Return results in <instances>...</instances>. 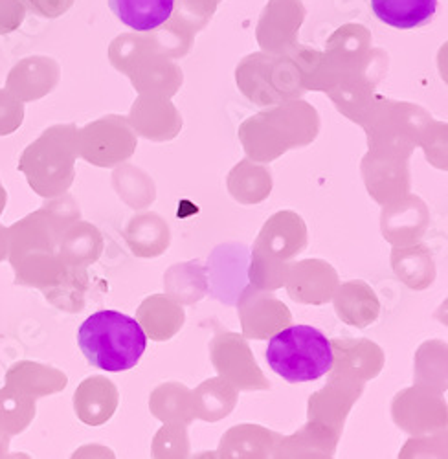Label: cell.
I'll return each mask as SVG.
<instances>
[{
    "mask_svg": "<svg viewBox=\"0 0 448 459\" xmlns=\"http://www.w3.org/2000/svg\"><path fill=\"white\" fill-rule=\"evenodd\" d=\"M188 459H220V457H219L217 452H213V450H204V452L192 454Z\"/></svg>",
    "mask_w": 448,
    "mask_h": 459,
    "instance_id": "cell-34",
    "label": "cell"
},
{
    "mask_svg": "<svg viewBox=\"0 0 448 459\" xmlns=\"http://www.w3.org/2000/svg\"><path fill=\"white\" fill-rule=\"evenodd\" d=\"M4 206H6V191H4L3 184H0V215H3Z\"/></svg>",
    "mask_w": 448,
    "mask_h": 459,
    "instance_id": "cell-37",
    "label": "cell"
},
{
    "mask_svg": "<svg viewBox=\"0 0 448 459\" xmlns=\"http://www.w3.org/2000/svg\"><path fill=\"white\" fill-rule=\"evenodd\" d=\"M8 248H10V234L4 224H0V263L8 261Z\"/></svg>",
    "mask_w": 448,
    "mask_h": 459,
    "instance_id": "cell-33",
    "label": "cell"
},
{
    "mask_svg": "<svg viewBox=\"0 0 448 459\" xmlns=\"http://www.w3.org/2000/svg\"><path fill=\"white\" fill-rule=\"evenodd\" d=\"M331 301L339 318L355 329H366L375 324L383 309L377 292L362 280L339 283Z\"/></svg>",
    "mask_w": 448,
    "mask_h": 459,
    "instance_id": "cell-13",
    "label": "cell"
},
{
    "mask_svg": "<svg viewBox=\"0 0 448 459\" xmlns=\"http://www.w3.org/2000/svg\"><path fill=\"white\" fill-rule=\"evenodd\" d=\"M103 250V234L94 224L82 219L65 230L57 247L61 263L70 269H89L101 257Z\"/></svg>",
    "mask_w": 448,
    "mask_h": 459,
    "instance_id": "cell-17",
    "label": "cell"
},
{
    "mask_svg": "<svg viewBox=\"0 0 448 459\" xmlns=\"http://www.w3.org/2000/svg\"><path fill=\"white\" fill-rule=\"evenodd\" d=\"M149 410L151 415L162 423H180L192 425L195 420L192 408V390L185 388L180 382H164L157 386L149 397Z\"/></svg>",
    "mask_w": 448,
    "mask_h": 459,
    "instance_id": "cell-25",
    "label": "cell"
},
{
    "mask_svg": "<svg viewBox=\"0 0 448 459\" xmlns=\"http://www.w3.org/2000/svg\"><path fill=\"white\" fill-rule=\"evenodd\" d=\"M37 413V401L12 390L0 388V434L15 437L28 430Z\"/></svg>",
    "mask_w": 448,
    "mask_h": 459,
    "instance_id": "cell-27",
    "label": "cell"
},
{
    "mask_svg": "<svg viewBox=\"0 0 448 459\" xmlns=\"http://www.w3.org/2000/svg\"><path fill=\"white\" fill-rule=\"evenodd\" d=\"M364 390L366 382L329 373L325 386L314 392L307 403V423L342 437L346 419Z\"/></svg>",
    "mask_w": 448,
    "mask_h": 459,
    "instance_id": "cell-7",
    "label": "cell"
},
{
    "mask_svg": "<svg viewBox=\"0 0 448 459\" xmlns=\"http://www.w3.org/2000/svg\"><path fill=\"white\" fill-rule=\"evenodd\" d=\"M63 232L65 228L47 208L26 215L8 228V261L17 285L45 290L61 278L66 269L57 254Z\"/></svg>",
    "mask_w": 448,
    "mask_h": 459,
    "instance_id": "cell-1",
    "label": "cell"
},
{
    "mask_svg": "<svg viewBox=\"0 0 448 459\" xmlns=\"http://www.w3.org/2000/svg\"><path fill=\"white\" fill-rule=\"evenodd\" d=\"M10 443H12V437L0 434V457H3L6 452H10Z\"/></svg>",
    "mask_w": 448,
    "mask_h": 459,
    "instance_id": "cell-35",
    "label": "cell"
},
{
    "mask_svg": "<svg viewBox=\"0 0 448 459\" xmlns=\"http://www.w3.org/2000/svg\"><path fill=\"white\" fill-rule=\"evenodd\" d=\"M263 177H267V173L241 175L239 171H236L232 178H228V187L232 191V195L243 204H255L259 201L267 199L271 191V182L269 178H263Z\"/></svg>",
    "mask_w": 448,
    "mask_h": 459,
    "instance_id": "cell-30",
    "label": "cell"
},
{
    "mask_svg": "<svg viewBox=\"0 0 448 459\" xmlns=\"http://www.w3.org/2000/svg\"><path fill=\"white\" fill-rule=\"evenodd\" d=\"M281 434L267 427L243 423L222 434L217 448L220 459H274V450Z\"/></svg>",
    "mask_w": 448,
    "mask_h": 459,
    "instance_id": "cell-14",
    "label": "cell"
},
{
    "mask_svg": "<svg viewBox=\"0 0 448 459\" xmlns=\"http://www.w3.org/2000/svg\"><path fill=\"white\" fill-rule=\"evenodd\" d=\"M428 221L430 217L425 203L412 197L384 210L381 230L392 247H409L423 241Z\"/></svg>",
    "mask_w": 448,
    "mask_h": 459,
    "instance_id": "cell-12",
    "label": "cell"
},
{
    "mask_svg": "<svg viewBox=\"0 0 448 459\" xmlns=\"http://www.w3.org/2000/svg\"><path fill=\"white\" fill-rule=\"evenodd\" d=\"M192 443L188 425L164 423L151 443V459H188Z\"/></svg>",
    "mask_w": 448,
    "mask_h": 459,
    "instance_id": "cell-29",
    "label": "cell"
},
{
    "mask_svg": "<svg viewBox=\"0 0 448 459\" xmlns=\"http://www.w3.org/2000/svg\"><path fill=\"white\" fill-rule=\"evenodd\" d=\"M267 362L290 385L318 380L332 364L331 340L316 327L289 325L271 338Z\"/></svg>",
    "mask_w": 448,
    "mask_h": 459,
    "instance_id": "cell-4",
    "label": "cell"
},
{
    "mask_svg": "<svg viewBox=\"0 0 448 459\" xmlns=\"http://www.w3.org/2000/svg\"><path fill=\"white\" fill-rule=\"evenodd\" d=\"M125 243L136 257L153 259L166 254L171 245V230L157 213H142L129 221Z\"/></svg>",
    "mask_w": 448,
    "mask_h": 459,
    "instance_id": "cell-20",
    "label": "cell"
},
{
    "mask_svg": "<svg viewBox=\"0 0 448 459\" xmlns=\"http://www.w3.org/2000/svg\"><path fill=\"white\" fill-rule=\"evenodd\" d=\"M208 269L199 261L177 263L164 274L166 296L180 305H195L208 294Z\"/></svg>",
    "mask_w": 448,
    "mask_h": 459,
    "instance_id": "cell-22",
    "label": "cell"
},
{
    "mask_svg": "<svg viewBox=\"0 0 448 459\" xmlns=\"http://www.w3.org/2000/svg\"><path fill=\"white\" fill-rule=\"evenodd\" d=\"M237 315L243 336L248 340H271L292 324V313L272 290L248 285L237 299Z\"/></svg>",
    "mask_w": 448,
    "mask_h": 459,
    "instance_id": "cell-8",
    "label": "cell"
},
{
    "mask_svg": "<svg viewBox=\"0 0 448 459\" xmlns=\"http://www.w3.org/2000/svg\"><path fill=\"white\" fill-rule=\"evenodd\" d=\"M239 399V390L234 388L228 380L222 377H211L192 390V408L195 419L206 420V423H217L228 417Z\"/></svg>",
    "mask_w": 448,
    "mask_h": 459,
    "instance_id": "cell-21",
    "label": "cell"
},
{
    "mask_svg": "<svg viewBox=\"0 0 448 459\" xmlns=\"http://www.w3.org/2000/svg\"><path fill=\"white\" fill-rule=\"evenodd\" d=\"M340 278L325 259L292 261L285 280L290 299L304 305H325L332 299Z\"/></svg>",
    "mask_w": 448,
    "mask_h": 459,
    "instance_id": "cell-9",
    "label": "cell"
},
{
    "mask_svg": "<svg viewBox=\"0 0 448 459\" xmlns=\"http://www.w3.org/2000/svg\"><path fill=\"white\" fill-rule=\"evenodd\" d=\"M390 263L397 280L412 290H426L437 278L434 254L423 243L393 247Z\"/></svg>",
    "mask_w": 448,
    "mask_h": 459,
    "instance_id": "cell-18",
    "label": "cell"
},
{
    "mask_svg": "<svg viewBox=\"0 0 448 459\" xmlns=\"http://www.w3.org/2000/svg\"><path fill=\"white\" fill-rule=\"evenodd\" d=\"M210 360L224 380L239 392H263L272 385L254 359L248 340L241 333H219L210 342Z\"/></svg>",
    "mask_w": 448,
    "mask_h": 459,
    "instance_id": "cell-5",
    "label": "cell"
},
{
    "mask_svg": "<svg viewBox=\"0 0 448 459\" xmlns=\"http://www.w3.org/2000/svg\"><path fill=\"white\" fill-rule=\"evenodd\" d=\"M0 459H31V455L26 452H6Z\"/></svg>",
    "mask_w": 448,
    "mask_h": 459,
    "instance_id": "cell-36",
    "label": "cell"
},
{
    "mask_svg": "<svg viewBox=\"0 0 448 459\" xmlns=\"http://www.w3.org/2000/svg\"><path fill=\"white\" fill-rule=\"evenodd\" d=\"M371 10L392 28L412 30L432 21L437 0H371Z\"/></svg>",
    "mask_w": 448,
    "mask_h": 459,
    "instance_id": "cell-24",
    "label": "cell"
},
{
    "mask_svg": "<svg viewBox=\"0 0 448 459\" xmlns=\"http://www.w3.org/2000/svg\"><path fill=\"white\" fill-rule=\"evenodd\" d=\"M68 385L65 371L35 360H19L4 375V386L31 399H43L61 394Z\"/></svg>",
    "mask_w": 448,
    "mask_h": 459,
    "instance_id": "cell-15",
    "label": "cell"
},
{
    "mask_svg": "<svg viewBox=\"0 0 448 459\" xmlns=\"http://www.w3.org/2000/svg\"><path fill=\"white\" fill-rule=\"evenodd\" d=\"M78 343L90 366L120 373L140 362L147 348V336L136 318L105 309L90 315L80 325Z\"/></svg>",
    "mask_w": 448,
    "mask_h": 459,
    "instance_id": "cell-2",
    "label": "cell"
},
{
    "mask_svg": "<svg viewBox=\"0 0 448 459\" xmlns=\"http://www.w3.org/2000/svg\"><path fill=\"white\" fill-rule=\"evenodd\" d=\"M120 394L115 382L103 375L87 377L73 394V411L87 427H101L115 417Z\"/></svg>",
    "mask_w": 448,
    "mask_h": 459,
    "instance_id": "cell-11",
    "label": "cell"
},
{
    "mask_svg": "<svg viewBox=\"0 0 448 459\" xmlns=\"http://www.w3.org/2000/svg\"><path fill=\"white\" fill-rule=\"evenodd\" d=\"M70 459H116V454L112 448L98 443H89L80 446L70 455Z\"/></svg>",
    "mask_w": 448,
    "mask_h": 459,
    "instance_id": "cell-32",
    "label": "cell"
},
{
    "mask_svg": "<svg viewBox=\"0 0 448 459\" xmlns=\"http://www.w3.org/2000/svg\"><path fill=\"white\" fill-rule=\"evenodd\" d=\"M392 419L408 436L444 432L448 425L444 394L419 385L404 388L392 401Z\"/></svg>",
    "mask_w": 448,
    "mask_h": 459,
    "instance_id": "cell-6",
    "label": "cell"
},
{
    "mask_svg": "<svg viewBox=\"0 0 448 459\" xmlns=\"http://www.w3.org/2000/svg\"><path fill=\"white\" fill-rule=\"evenodd\" d=\"M309 243L306 221L294 212L272 215L254 241L248 266L250 285L261 290L285 287L290 263Z\"/></svg>",
    "mask_w": 448,
    "mask_h": 459,
    "instance_id": "cell-3",
    "label": "cell"
},
{
    "mask_svg": "<svg viewBox=\"0 0 448 459\" xmlns=\"http://www.w3.org/2000/svg\"><path fill=\"white\" fill-rule=\"evenodd\" d=\"M340 437L332 432L306 423L292 436H281L276 445L274 459H334Z\"/></svg>",
    "mask_w": 448,
    "mask_h": 459,
    "instance_id": "cell-19",
    "label": "cell"
},
{
    "mask_svg": "<svg viewBox=\"0 0 448 459\" xmlns=\"http://www.w3.org/2000/svg\"><path fill=\"white\" fill-rule=\"evenodd\" d=\"M332 364L329 373L367 382L381 375L384 351L367 338H334L331 342Z\"/></svg>",
    "mask_w": 448,
    "mask_h": 459,
    "instance_id": "cell-10",
    "label": "cell"
},
{
    "mask_svg": "<svg viewBox=\"0 0 448 459\" xmlns=\"http://www.w3.org/2000/svg\"><path fill=\"white\" fill-rule=\"evenodd\" d=\"M89 289L90 280L87 269H70V266H66L61 278L52 287L45 289L43 294L56 309L70 315H78L85 307Z\"/></svg>",
    "mask_w": 448,
    "mask_h": 459,
    "instance_id": "cell-26",
    "label": "cell"
},
{
    "mask_svg": "<svg viewBox=\"0 0 448 459\" xmlns=\"http://www.w3.org/2000/svg\"><path fill=\"white\" fill-rule=\"evenodd\" d=\"M136 322L145 333L147 340L168 342L178 334L185 322L182 305L166 294H151L136 309Z\"/></svg>",
    "mask_w": 448,
    "mask_h": 459,
    "instance_id": "cell-16",
    "label": "cell"
},
{
    "mask_svg": "<svg viewBox=\"0 0 448 459\" xmlns=\"http://www.w3.org/2000/svg\"><path fill=\"white\" fill-rule=\"evenodd\" d=\"M399 459H446V430L428 436H412L408 439Z\"/></svg>",
    "mask_w": 448,
    "mask_h": 459,
    "instance_id": "cell-31",
    "label": "cell"
},
{
    "mask_svg": "<svg viewBox=\"0 0 448 459\" xmlns=\"http://www.w3.org/2000/svg\"><path fill=\"white\" fill-rule=\"evenodd\" d=\"M175 4L177 0H108L115 15L136 31L160 28L171 17Z\"/></svg>",
    "mask_w": 448,
    "mask_h": 459,
    "instance_id": "cell-23",
    "label": "cell"
},
{
    "mask_svg": "<svg viewBox=\"0 0 448 459\" xmlns=\"http://www.w3.org/2000/svg\"><path fill=\"white\" fill-rule=\"evenodd\" d=\"M414 380L419 386L434 388L441 394L446 390V343L443 340H428L416 353Z\"/></svg>",
    "mask_w": 448,
    "mask_h": 459,
    "instance_id": "cell-28",
    "label": "cell"
}]
</instances>
